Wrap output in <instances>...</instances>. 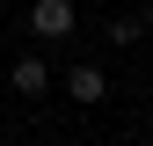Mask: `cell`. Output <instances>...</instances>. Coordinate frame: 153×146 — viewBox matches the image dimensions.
<instances>
[{"instance_id": "3", "label": "cell", "mask_w": 153, "mask_h": 146, "mask_svg": "<svg viewBox=\"0 0 153 146\" xmlns=\"http://www.w3.org/2000/svg\"><path fill=\"white\" fill-rule=\"evenodd\" d=\"M66 88H73V102H102V95H109V73H102V66H73Z\"/></svg>"}, {"instance_id": "4", "label": "cell", "mask_w": 153, "mask_h": 146, "mask_svg": "<svg viewBox=\"0 0 153 146\" xmlns=\"http://www.w3.org/2000/svg\"><path fill=\"white\" fill-rule=\"evenodd\" d=\"M139 36H146V22H139V15H117V22H109V44H117V51H131Z\"/></svg>"}, {"instance_id": "2", "label": "cell", "mask_w": 153, "mask_h": 146, "mask_svg": "<svg viewBox=\"0 0 153 146\" xmlns=\"http://www.w3.org/2000/svg\"><path fill=\"white\" fill-rule=\"evenodd\" d=\"M51 88V59L44 51H22V59H15V95H44Z\"/></svg>"}, {"instance_id": "1", "label": "cell", "mask_w": 153, "mask_h": 146, "mask_svg": "<svg viewBox=\"0 0 153 146\" xmlns=\"http://www.w3.org/2000/svg\"><path fill=\"white\" fill-rule=\"evenodd\" d=\"M73 22H80V15H73V0H29V29L44 36V44H66Z\"/></svg>"}, {"instance_id": "5", "label": "cell", "mask_w": 153, "mask_h": 146, "mask_svg": "<svg viewBox=\"0 0 153 146\" xmlns=\"http://www.w3.org/2000/svg\"><path fill=\"white\" fill-rule=\"evenodd\" d=\"M139 22H146V36H153V7H146V15H139Z\"/></svg>"}, {"instance_id": "6", "label": "cell", "mask_w": 153, "mask_h": 146, "mask_svg": "<svg viewBox=\"0 0 153 146\" xmlns=\"http://www.w3.org/2000/svg\"><path fill=\"white\" fill-rule=\"evenodd\" d=\"M0 36H7V15H0Z\"/></svg>"}]
</instances>
